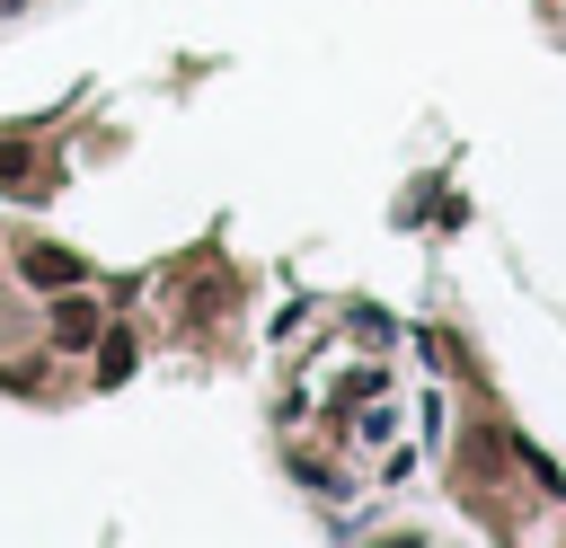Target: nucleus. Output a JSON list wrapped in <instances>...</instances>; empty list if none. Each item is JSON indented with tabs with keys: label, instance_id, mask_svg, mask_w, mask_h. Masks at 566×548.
<instances>
[{
	"label": "nucleus",
	"instance_id": "3",
	"mask_svg": "<svg viewBox=\"0 0 566 548\" xmlns=\"http://www.w3.org/2000/svg\"><path fill=\"white\" fill-rule=\"evenodd\" d=\"M97 371H106V380H124V371H133V336H124V327L97 345Z\"/></svg>",
	"mask_w": 566,
	"mask_h": 548
},
{
	"label": "nucleus",
	"instance_id": "2",
	"mask_svg": "<svg viewBox=\"0 0 566 548\" xmlns=\"http://www.w3.org/2000/svg\"><path fill=\"white\" fill-rule=\"evenodd\" d=\"M53 336H62V345H88V336H97V301H80V292H71V301L53 309Z\"/></svg>",
	"mask_w": 566,
	"mask_h": 548
},
{
	"label": "nucleus",
	"instance_id": "1",
	"mask_svg": "<svg viewBox=\"0 0 566 548\" xmlns=\"http://www.w3.org/2000/svg\"><path fill=\"white\" fill-rule=\"evenodd\" d=\"M18 265H27V283H80V256L71 247H27Z\"/></svg>",
	"mask_w": 566,
	"mask_h": 548
}]
</instances>
